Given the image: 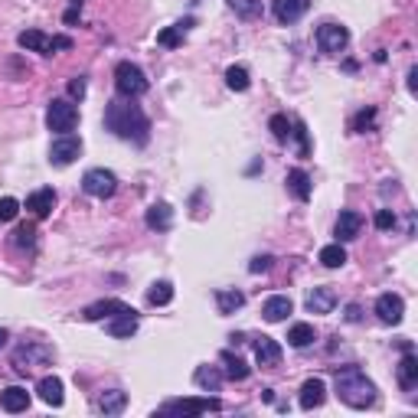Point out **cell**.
I'll use <instances>...</instances> for the list:
<instances>
[{
    "instance_id": "1",
    "label": "cell",
    "mask_w": 418,
    "mask_h": 418,
    "mask_svg": "<svg viewBox=\"0 0 418 418\" xmlns=\"http://www.w3.org/2000/svg\"><path fill=\"white\" fill-rule=\"evenodd\" d=\"M104 128L114 134V137H121V141H131V144H147L151 141V121H147V114L128 102H112L104 108Z\"/></svg>"
},
{
    "instance_id": "2",
    "label": "cell",
    "mask_w": 418,
    "mask_h": 418,
    "mask_svg": "<svg viewBox=\"0 0 418 418\" xmlns=\"http://www.w3.org/2000/svg\"><path fill=\"white\" fill-rule=\"evenodd\" d=\"M337 396L350 409H370V405H376V386H372V379L360 366L337 370Z\"/></svg>"
},
{
    "instance_id": "3",
    "label": "cell",
    "mask_w": 418,
    "mask_h": 418,
    "mask_svg": "<svg viewBox=\"0 0 418 418\" xmlns=\"http://www.w3.org/2000/svg\"><path fill=\"white\" fill-rule=\"evenodd\" d=\"M147 76H144L141 66H134V62H118L114 69V88H118V95L121 98H141L147 92Z\"/></svg>"
},
{
    "instance_id": "4",
    "label": "cell",
    "mask_w": 418,
    "mask_h": 418,
    "mask_svg": "<svg viewBox=\"0 0 418 418\" xmlns=\"http://www.w3.org/2000/svg\"><path fill=\"white\" fill-rule=\"evenodd\" d=\"M46 124L56 134H72L79 124V108L69 98H53L46 108Z\"/></svg>"
},
{
    "instance_id": "5",
    "label": "cell",
    "mask_w": 418,
    "mask_h": 418,
    "mask_svg": "<svg viewBox=\"0 0 418 418\" xmlns=\"http://www.w3.org/2000/svg\"><path fill=\"white\" fill-rule=\"evenodd\" d=\"M17 43L27 53H39V56H53L56 49H69L72 46V39L69 36H46L43 29H23L17 36Z\"/></svg>"
},
{
    "instance_id": "6",
    "label": "cell",
    "mask_w": 418,
    "mask_h": 418,
    "mask_svg": "<svg viewBox=\"0 0 418 418\" xmlns=\"http://www.w3.org/2000/svg\"><path fill=\"white\" fill-rule=\"evenodd\" d=\"M82 190H86L88 196H95V200H108V196H114V190H118V177H114L112 170H104V167H95V170H88L86 177H82Z\"/></svg>"
},
{
    "instance_id": "7",
    "label": "cell",
    "mask_w": 418,
    "mask_h": 418,
    "mask_svg": "<svg viewBox=\"0 0 418 418\" xmlns=\"http://www.w3.org/2000/svg\"><path fill=\"white\" fill-rule=\"evenodd\" d=\"M350 43V29L340 27V23H323L317 27V46L327 53V56H340Z\"/></svg>"
},
{
    "instance_id": "8",
    "label": "cell",
    "mask_w": 418,
    "mask_h": 418,
    "mask_svg": "<svg viewBox=\"0 0 418 418\" xmlns=\"http://www.w3.org/2000/svg\"><path fill=\"white\" fill-rule=\"evenodd\" d=\"M222 402L216 396H206V399H180V402H167L163 405V415H206V412H219Z\"/></svg>"
},
{
    "instance_id": "9",
    "label": "cell",
    "mask_w": 418,
    "mask_h": 418,
    "mask_svg": "<svg viewBox=\"0 0 418 418\" xmlns=\"http://www.w3.org/2000/svg\"><path fill=\"white\" fill-rule=\"evenodd\" d=\"M49 346H43V343H23L17 353H13V366H17V372H33L36 366H46L49 363Z\"/></svg>"
},
{
    "instance_id": "10",
    "label": "cell",
    "mask_w": 418,
    "mask_h": 418,
    "mask_svg": "<svg viewBox=\"0 0 418 418\" xmlns=\"http://www.w3.org/2000/svg\"><path fill=\"white\" fill-rule=\"evenodd\" d=\"M79 154H82V141H79L76 134H59L56 141H53V147H49V161L56 163V167H69Z\"/></svg>"
},
{
    "instance_id": "11",
    "label": "cell",
    "mask_w": 418,
    "mask_h": 418,
    "mask_svg": "<svg viewBox=\"0 0 418 418\" xmlns=\"http://www.w3.org/2000/svg\"><path fill=\"white\" fill-rule=\"evenodd\" d=\"M376 314H379L382 323H399L402 314H405V301H402L399 295H392V291H386V295L376 297Z\"/></svg>"
},
{
    "instance_id": "12",
    "label": "cell",
    "mask_w": 418,
    "mask_h": 418,
    "mask_svg": "<svg viewBox=\"0 0 418 418\" xmlns=\"http://www.w3.org/2000/svg\"><path fill=\"white\" fill-rule=\"evenodd\" d=\"M118 314H131V307L124 304V301H98V304H88L86 311H82V317L86 321H112V317H118Z\"/></svg>"
},
{
    "instance_id": "13",
    "label": "cell",
    "mask_w": 418,
    "mask_h": 418,
    "mask_svg": "<svg viewBox=\"0 0 418 418\" xmlns=\"http://www.w3.org/2000/svg\"><path fill=\"white\" fill-rule=\"evenodd\" d=\"M363 229V216L360 213H353V209H343L340 216H337V242H350V238L360 236Z\"/></svg>"
},
{
    "instance_id": "14",
    "label": "cell",
    "mask_w": 418,
    "mask_h": 418,
    "mask_svg": "<svg viewBox=\"0 0 418 418\" xmlns=\"http://www.w3.org/2000/svg\"><path fill=\"white\" fill-rule=\"evenodd\" d=\"M307 7H311V0H275V4H271V10H275V17L281 20V23L301 20L307 13Z\"/></svg>"
},
{
    "instance_id": "15",
    "label": "cell",
    "mask_w": 418,
    "mask_h": 418,
    "mask_svg": "<svg viewBox=\"0 0 418 418\" xmlns=\"http://www.w3.org/2000/svg\"><path fill=\"white\" fill-rule=\"evenodd\" d=\"M27 209H29V213H33L36 219H46L49 213L56 209V193L49 190V187H43V190H36V193H29Z\"/></svg>"
},
{
    "instance_id": "16",
    "label": "cell",
    "mask_w": 418,
    "mask_h": 418,
    "mask_svg": "<svg viewBox=\"0 0 418 418\" xmlns=\"http://www.w3.org/2000/svg\"><path fill=\"white\" fill-rule=\"evenodd\" d=\"M323 399H327V386H323V379H307L304 386H301V396H297V402H301V409H317V405H323Z\"/></svg>"
},
{
    "instance_id": "17",
    "label": "cell",
    "mask_w": 418,
    "mask_h": 418,
    "mask_svg": "<svg viewBox=\"0 0 418 418\" xmlns=\"http://www.w3.org/2000/svg\"><path fill=\"white\" fill-rule=\"evenodd\" d=\"M36 392H39V399L46 402V405H53V409H59L62 405V379L59 376H43V379L36 382Z\"/></svg>"
},
{
    "instance_id": "18",
    "label": "cell",
    "mask_w": 418,
    "mask_h": 418,
    "mask_svg": "<svg viewBox=\"0 0 418 418\" xmlns=\"http://www.w3.org/2000/svg\"><path fill=\"white\" fill-rule=\"evenodd\" d=\"M0 409L17 415V412H27L29 409V392L20 389V386H10V389L0 392Z\"/></svg>"
},
{
    "instance_id": "19",
    "label": "cell",
    "mask_w": 418,
    "mask_h": 418,
    "mask_svg": "<svg viewBox=\"0 0 418 418\" xmlns=\"http://www.w3.org/2000/svg\"><path fill=\"white\" fill-rule=\"evenodd\" d=\"M337 307V291L333 288H314L307 295V311L311 314H330Z\"/></svg>"
},
{
    "instance_id": "20",
    "label": "cell",
    "mask_w": 418,
    "mask_h": 418,
    "mask_svg": "<svg viewBox=\"0 0 418 418\" xmlns=\"http://www.w3.org/2000/svg\"><path fill=\"white\" fill-rule=\"evenodd\" d=\"M291 311H295V304H291V297L275 295V297H268V301H265V307H262V317H265L268 323H281Z\"/></svg>"
},
{
    "instance_id": "21",
    "label": "cell",
    "mask_w": 418,
    "mask_h": 418,
    "mask_svg": "<svg viewBox=\"0 0 418 418\" xmlns=\"http://www.w3.org/2000/svg\"><path fill=\"white\" fill-rule=\"evenodd\" d=\"M396 376H399V386L405 392H412L418 386V360H415V353H405L399 360V366H396Z\"/></svg>"
},
{
    "instance_id": "22",
    "label": "cell",
    "mask_w": 418,
    "mask_h": 418,
    "mask_svg": "<svg viewBox=\"0 0 418 418\" xmlns=\"http://www.w3.org/2000/svg\"><path fill=\"white\" fill-rule=\"evenodd\" d=\"M255 363L258 366H278L281 363V346H278L271 337H262L255 343Z\"/></svg>"
},
{
    "instance_id": "23",
    "label": "cell",
    "mask_w": 418,
    "mask_h": 418,
    "mask_svg": "<svg viewBox=\"0 0 418 418\" xmlns=\"http://www.w3.org/2000/svg\"><path fill=\"white\" fill-rule=\"evenodd\" d=\"M147 226L157 229V232H167V229L173 226V209L167 206V203H154V206L147 209Z\"/></svg>"
},
{
    "instance_id": "24",
    "label": "cell",
    "mask_w": 418,
    "mask_h": 418,
    "mask_svg": "<svg viewBox=\"0 0 418 418\" xmlns=\"http://www.w3.org/2000/svg\"><path fill=\"white\" fill-rule=\"evenodd\" d=\"M193 382H196L203 392H219L222 389V372H219L216 366H200V370L193 372Z\"/></svg>"
},
{
    "instance_id": "25",
    "label": "cell",
    "mask_w": 418,
    "mask_h": 418,
    "mask_svg": "<svg viewBox=\"0 0 418 418\" xmlns=\"http://www.w3.org/2000/svg\"><path fill=\"white\" fill-rule=\"evenodd\" d=\"M124 405H128V392H121V389H108V392H102V399H98V409H102L104 415H121Z\"/></svg>"
},
{
    "instance_id": "26",
    "label": "cell",
    "mask_w": 418,
    "mask_h": 418,
    "mask_svg": "<svg viewBox=\"0 0 418 418\" xmlns=\"http://www.w3.org/2000/svg\"><path fill=\"white\" fill-rule=\"evenodd\" d=\"M317 340V330H314V323H295L291 330H288V343L297 346V350H304L311 343Z\"/></svg>"
},
{
    "instance_id": "27",
    "label": "cell",
    "mask_w": 418,
    "mask_h": 418,
    "mask_svg": "<svg viewBox=\"0 0 418 418\" xmlns=\"http://www.w3.org/2000/svg\"><path fill=\"white\" fill-rule=\"evenodd\" d=\"M137 330V314H118V317H112L108 321V333L112 337H131V333Z\"/></svg>"
},
{
    "instance_id": "28",
    "label": "cell",
    "mask_w": 418,
    "mask_h": 418,
    "mask_svg": "<svg viewBox=\"0 0 418 418\" xmlns=\"http://www.w3.org/2000/svg\"><path fill=\"white\" fill-rule=\"evenodd\" d=\"M288 190L295 193L301 203L311 200V177H307L304 170H291L288 173Z\"/></svg>"
},
{
    "instance_id": "29",
    "label": "cell",
    "mask_w": 418,
    "mask_h": 418,
    "mask_svg": "<svg viewBox=\"0 0 418 418\" xmlns=\"http://www.w3.org/2000/svg\"><path fill=\"white\" fill-rule=\"evenodd\" d=\"M226 86L232 88V92H248V86H252L248 69L245 66H229L226 69Z\"/></svg>"
},
{
    "instance_id": "30",
    "label": "cell",
    "mask_w": 418,
    "mask_h": 418,
    "mask_svg": "<svg viewBox=\"0 0 418 418\" xmlns=\"http://www.w3.org/2000/svg\"><path fill=\"white\" fill-rule=\"evenodd\" d=\"M321 262H323L327 268H340V265H346V248H343V242L323 245V248H321Z\"/></svg>"
},
{
    "instance_id": "31",
    "label": "cell",
    "mask_w": 418,
    "mask_h": 418,
    "mask_svg": "<svg viewBox=\"0 0 418 418\" xmlns=\"http://www.w3.org/2000/svg\"><path fill=\"white\" fill-rule=\"evenodd\" d=\"M216 304H219V314H236L238 307L245 304V295L242 291H219Z\"/></svg>"
},
{
    "instance_id": "32",
    "label": "cell",
    "mask_w": 418,
    "mask_h": 418,
    "mask_svg": "<svg viewBox=\"0 0 418 418\" xmlns=\"http://www.w3.org/2000/svg\"><path fill=\"white\" fill-rule=\"evenodd\" d=\"M222 363H226V376H229V379H236V382L248 379V366H245V360H242V356L222 353Z\"/></svg>"
},
{
    "instance_id": "33",
    "label": "cell",
    "mask_w": 418,
    "mask_h": 418,
    "mask_svg": "<svg viewBox=\"0 0 418 418\" xmlns=\"http://www.w3.org/2000/svg\"><path fill=\"white\" fill-rule=\"evenodd\" d=\"M147 301H151L154 307H163L173 301V285L170 281H157V285H151V291H147Z\"/></svg>"
},
{
    "instance_id": "34",
    "label": "cell",
    "mask_w": 418,
    "mask_h": 418,
    "mask_svg": "<svg viewBox=\"0 0 418 418\" xmlns=\"http://www.w3.org/2000/svg\"><path fill=\"white\" fill-rule=\"evenodd\" d=\"M229 7L236 10V17H242V20L262 17V0H229Z\"/></svg>"
},
{
    "instance_id": "35",
    "label": "cell",
    "mask_w": 418,
    "mask_h": 418,
    "mask_svg": "<svg viewBox=\"0 0 418 418\" xmlns=\"http://www.w3.org/2000/svg\"><path fill=\"white\" fill-rule=\"evenodd\" d=\"M187 27H190V20H187V23H177V27H167L161 36H157V43H161V46H180Z\"/></svg>"
},
{
    "instance_id": "36",
    "label": "cell",
    "mask_w": 418,
    "mask_h": 418,
    "mask_svg": "<svg viewBox=\"0 0 418 418\" xmlns=\"http://www.w3.org/2000/svg\"><path fill=\"white\" fill-rule=\"evenodd\" d=\"M271 134H275L278 141H288V137H291V124H288L285 114H275V118H271Z\"/></svg>"
},
{
    "instance_id": "37",
    "label": "cell",
    "mask_w": 418,
    "mask_h": 418,
    "mask_svg": "<svg viewBox=\"0 0 418 418\" xmlns=\"http://www.w3.org/2000/svg\"><path fill=\"white\" fill-rule=\"evenodd\" d=\"M17 213H20V203L13 200V196H4V200H0V222L17 219Z\"/></svg>"
},
{
    "instance_id": "38",
    "label": "cell",
    "mask_w": 418,
    "mask_h": 418,
    "mask_svg": "<svg viewBox=\"0 0 418 418\" xmlns=\"http://www.w3.org/2000/svg\"><path fill=\"white\" fill-rule=\"evenodd\" d=\"M372 121H376V112H372V108H370V112H360L356 118H353V131H360V134H363Z\"/></svg>"
},
{
    "instance_id": "39",
    "label": "cell",
    "mask_w": 418,
    "mask_h": 418,
    "mask_svg": "<svg viewBox=\"0 0 418 418\" xmlns=\"http://www.w3.org/2000/svg\"><path fill=\"white\" fill-rule=\"evenodd\" d=\"M13 236H17V245H20V248H23V245H33V236H36V229L27 222V226H20Z\"/></svg>"
},
{
    "instance_id": "40",
    "label": "cell",
    "mask_w": 418,
    "mask_h": 418,
    "mask_svg": "<svg viewBox=\"0 0 418 418\" xmlns=\"http://www.w3.org/2000/svg\"><path fill=\"white\" fill-rule=\"evenodd\" d=\"M396 226V213L392 209H379L376 213V229H392Z\"/></svg>"
},
{
    "instance_id": "41",
    "label": "cell",
    "mask_w": 418,
    "mask_h": 418,
    "mask_svg": "<svg viewBox=\"0 0 418 418\" xmlns=\"http://www.w3.org/2000/svg\"><path fill=\"white\" fill-rule=\"evenodd\" d=\"M295 134H297V144H301V157H307V154H311V144H307V131L301 121L295 124Z\"/></svg>"
},
{
    "instance_id": "42",
    "label": "cell",
    "mask_w": 418,
    "mask_h": 418,
    "mask_svg": "<svg viewBox=\"0 0 418 418\" xmlns=\"http://www.w3.org/2000/svg\"><path fill=\"white\" fill-rule=\"evenodd\" d=\"M268 268H271V255H258L255 262L248 265V271H252V275H258V271H268Z\"/></svg>"
},
{
    "instance_id": "43",
    "label": "cell",
    "mask_w": 418,
    "mask_h": 418,
    "mask_svg": "<svg viewBox=\"0 0 418 418\" xmlns=\"http://www.w3.org/2000/svg\"><path fill=\"white\" fill-rule=\"evenodd\" d=\"M69 95H72V98L86 95V79H72V82H69Z\"/></svg>"
},
{
    "instance_id": "44",
    "label": "cell",
    "mask_w": 418,
    "mask_h": 418,
    "mask_svg": "<svg viewBox=\"0 0 418 418\" xmlns=\"http://www.w3.org/2000/svg\"><path fill=\"white\" fill-rule=\"evenodd\" d=\"M79 10H82V0H72V7L66 10V23H76V17H79Z\"/></svg>"
},
{
    "instance_id": "45",
    "label": "cell",
    "mask_w": 418,
    "mask_h": 418,
    "mask_svg": "<svg viewBox=\"0 0 418 418\" xmlns=\"http://www.w3.org/2000/svg\"><path fill=\"white\" fill-rule=\"evenodd\" d=\"M346 321H360V307H356V304L346 307Z\"/></svg>"
},
{
    "instance_id": "46",
    "label": "cell",
    "mask_w": 418,
    "mask_h": 418,
    "mask_svg": "<svg viewBox=\"0 0 418 418\" xmlns=\"http://www.w3.org/2000/svg\"><path fill=\"white\" fill-rule=\"evenodd\" d=\"M4 340H7V330H0V346H4Z\"/></svg>"
}]
</instances>
